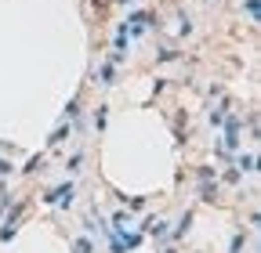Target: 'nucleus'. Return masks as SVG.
<instances>
[{
    "mask_svg": "<svg viewBox=\"0 0 261 253\" xmlns=\"http://www.w3.org/2000/svg\"><path fill=\"white\" fill-rule=\"evenodd\" d=\"M76 253H91V243L84 239V243H76Z\"/></svg>",
    "mask_w": 261,
    "mask_h": 253,
    "instance_id": "2",
    "label": "nucleus"
},
{
    "mask_svg": "<svg viewBox=\"0 0 261 253\" xmlns=\"http://www.w3.org/2000/svg\"><path fill=\"white\" fill-rule=\"evenodd\" d=\"M48 199H51V203H73V185H65V188H58V192H51Z\"/></svg>",
    "mask_w": 261,
    "mask_h": 253,
    "instance_id": "1",
    "label": "nucleus"
}]
</instances>
